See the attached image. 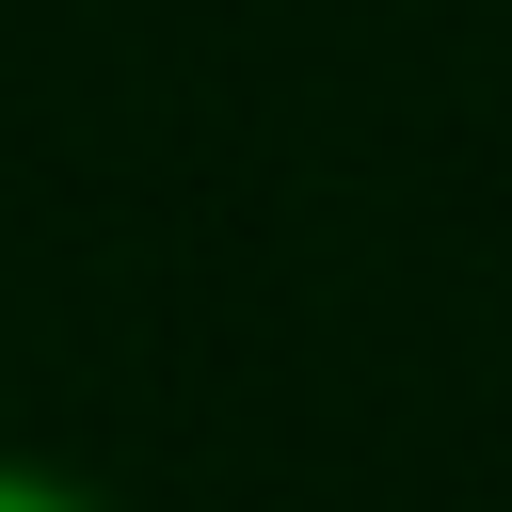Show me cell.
I'll return each instance as SVG.
<instances>
[{
    "mask_svg": "<svg viewBox=\"0 0 512 512\" xmlns=\"http://www.w3.org/2000/svg\"><path fill=\"white\" fill-rule=\"evenodd\" d=\"M0 512H64V496H32V480H0Z\"/></svg>",
    "mask_w": 512,
    "mask_h": 512,
    "instance_id": "6da1fadb",
    "label": "cell"
}]
</instances>
